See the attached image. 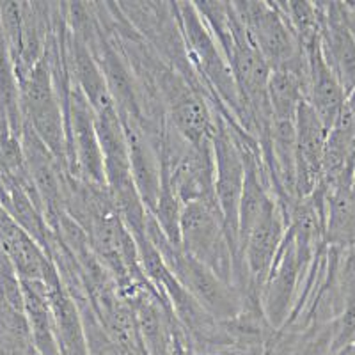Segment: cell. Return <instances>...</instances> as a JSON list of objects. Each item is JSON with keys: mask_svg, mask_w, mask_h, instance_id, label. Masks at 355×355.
Segmentation results:
<instances>
[{"mask_svg": "<svg viewBox=\"0 0 355 355\" xmlns=\"http://www.w3.org/2000/svg\"><path fill=\"white\" fill-rule=\"evenodd\" d=\"M146 236L151 240L162 259L176 277V281L183 286V290L202 307V309L218 322H230L239 318L243 311V299L239 291L231 284L224 283L217 274L199 263L198 259L190 258L182 249L171 245L169 240L164 236L160 227L157 226L151 214H148L146 220Z\"/></svg>", "mask_w": 355, "mask_h": 355, "instance_id": "cell-1", "label": "cell"}, {"mask_svg": "<svg viewBox=\"0 0 355 355\" xmlns=\"http://www.w3.org/2000/svg\"><path fill=\"white\" fill-rule=\"evenodd\" d=\"M96 132L103 158L105 185L114 206L125 226L133 234V239H142L146 234V220L150 211L142 205L137 187L133 182L125 130L116 107L96 112Z\"/></svg>", "mask_w": 355, "mask_h": 355, "instance_id": "cell-2", "label": "cell"}, {"mask_svg": "<svg viewBox=\"0 0 355 355\" xmlns=\"http://www.w3.org/2000/svg\"><path fill=\"white\" fill-rule=\"evenodd\" d=\"M20 94L25 126L33 130L53 157L68 169L64 100L44 55L20 82Z\"/></svg>", "mask_w": 355, "mask_h": 355, "instance_id": "cell-3", "label": "cell"}, {"mask_svg": "<svg viewBox=\"0 0 355 355\" xmlns=\"http://www.w3.org/2000/svg\"><path fill=\"white\" fill-rule=\"evenodd\" d=\"M180 249L233 286L236 256L217 202H190L180 217Z\"/></svg>", "mask_w": 355, "mask_h": 355, "instance_id": "cell-4", "label": "cell"}, {"mask_svg": "<svg viewBox=\"0 0 355 355\" xmlns=\"http://www.w3.org/2000/svg\"><path fill=\"white\" fill-rule=\"evenodd\" d=\"M233 8L270 69L290 66L306 55L277 2H233Z\"/></svg>", "mask_w": 355, "mask_h": 355, "instance_id": "cell-5", "label": "cell"}, {"mask_svg": "<svg viewBox=\"0 0 355 355\" xmlns=\"http://www.w3.org/2000/svg\"><path fill=\"white\" fill-rule=\"evenodd\" d=\"M214 166H215V199L220 208L224 226H226L227 240L236 256V268L240 266V243H239V206L243 189V158L240 148L234 141L227 123L215 114L214 141ZM233 274V277H234Z\"/></svg>", "mask_w": 355, "mask_h": 355, "instance_id": "cell-6", "label": "cell"}, {"mask_svg": "<svg viewBox=\"0 0 355 355\" xmlns=\"http://www.w3.org/2000/svg\"><path fill=\"white\" fill-rule=\"evenodd\" d=\"M64 116L69 174L93 185H105L103 158L96 132V112L73 82L69 85Z\"/></svg>", "mask_w": 355, "mask_h": 355, "instance_id": "cell-7", "label": "cell"}, {"mask_svg": "<svg viewBox=\"0 0 355 355\" xmlns=\"http://www.w3.org/2000/svg\"><path fill=\"white\" fill-rule=\"evenodd\" d=\"M20 144L28 178L40 198L41 210L50 230H53L59 218L64 215L66 194L71 174L37 139L36 133L25 125L20 135Z\"/></svg>", "mask_w": 355, "mask_h": 355, "instance_id": "cell-8", "label": "cell"}, {"mask_svg": "<svg viewBox=\"0 0 355 355\" xmlns=\"http://www.w3.org/2000/svg\"><path fill=\"white\" fill-rule=\"evenodd\" d=\"M309 266L299 258L293 242L284 234L270 275L261 291L263 316L274 331L283 329L290 320Z\"/></svg>", "mask_w": 355, "mask_h": 355, "instance_id": "cell-9", "label": "cell"}, {"mask_svg": "<svg viewBox=\"0 0 355 355\" xmlns=\"http://www.w3.org/2000/svg\"><path fill=\"white\" fill-rule=\"evenodd\" d=\"M327 135V126L304 101L295 116V180L299 199L309 198L320 189Z\"/></svg>", "mask_w": 355, "mask_h": 355, "instance_id": "cell-10", "label": "cell"}, {"mask_svg": "<svg viewBox=\"0 0 355 355\" xmlns=\"http://www.w3.org/2000/svg\"><path fill=\"white\" fill-rule=\"evenodd\" d=\"M119 119H121L123 130H125L133 182H135V187H137V192L141 196L142 205L146 206V210L153 214L162 183L160 148L144 132V128L135 117L119 116Z\"/></svg>", "mask_w": 355, "mask_h": 355, "instance_id": "cell-11", "label": "cell"}, {"mask_svg": "<svg viewBox=\"0 0 355 355\" xmlns=\"http://www.w3.org/2000/svg\"><path fill=\"white\" fill-rule=\"evenodd\" d=\"M320 49L348 98L355 89V37L345 21L341 2L320 4Z\"/></svg>", "mask_w": 355, "mask_h": 355, "instance_id": "cell-12", "label": "cell"}, {"mask_svg": "<svg viewBox=\"0 0 355 355\" xmlns=\"http://www.w3.org/2000/svg\"><path fill=\"white\" fill-rule=\"evenodd\" d=\"M307 57V98L315 112L318 114L323 125L329 130L336 123L339 114L347 105V93L339 84L329 64L323 59L320 41L304 49Z\"/></svg>", "mask_w": 355, "mask_h": 355, "instance_id": "cell-13", "label": "cell"}, {"mask_svg": "<svg viewBox=\"0 0 355 355\" xmlns=\"http://www.w3.org/2000/svg\"><path fill=\"white\" fill-rule=\"evenodd\" d=\"M68 71L69 80L82 91L94 112L114 109V100L110 96L105 77L94 59L93 52L78 34H75L68 25Z\"/></svg>", "mask_w": 355, "mask_h": 355, "instance_id": "cell-14", "label": "cell"}, {"mask_svg": "<svg viewBox=\"0 0 355 355\" xmlns=\"http://www.w3.org/2000/svg\"><path fill=\"white\" fill-rule=\"evenodd\" d=\"M266 96L272 121H295L297 110L307 98V57L284 68L272 69Z\"/></svg>", "mask_w": 355, "mask_h": 355, "instance_id": "cell-15", "label": "cell"}, {"mask_svg": "<svg viewBox=\"0 0 355 355\" xmlns=\"http://www.w3.org/2000/svg\"><path fill=\"white\" fill-rule=\"evenodd\" d=\"M325 245H355V194L352 187L325 192Z\"/></svg>", "mask_w": 355, "mask_h": 355, "instance_id": "cell-16", "label": "cell"}, {"mask_svg": "<svg viewBox=\"0 0 355 355\" xmlns=\"http://www.w3.org/2000/svg\"><path fill=\"white\" fill-rule=\"evenodd\" d=\"M277 6L284 15V18L288 20V24H290L291 31L295 33L302 49L320 41V28H322L320 4H311V2H279Z\"/></svg>", "mask_w": 355, "mask_h": 355, "instance_id": "cell-17", "label": "cell"}, {"mask_svg": "<svg viewBox=\"0 0 355 355\" xmlns=\"http://www.w3.org/2000/svg\"><path fill=\"white\" fill-rule=\"evenodd\" d=\"M347 107L352 110V114H354V116H355V89H354V91H352L350 94H348Z\"/></svg>", "mask_w": 355, "mask_h": 355, "instance_id": "cell-18", "label": "cell"}, {"mask_svg": "<svg viewBox=\"0 0 355 355\" xmlns=\"http://www.w3.org/2000/svg\"><path fill=\"white\" fill-rule=\"evenodd\" d=\"M215 355H250V354H245V352H240V350H220V352H215Z\"/></svg>", "mask_w": 355, "mask_h": 355, "instance_id": "cell-19", "label": "cell"}]
</instances>
